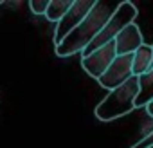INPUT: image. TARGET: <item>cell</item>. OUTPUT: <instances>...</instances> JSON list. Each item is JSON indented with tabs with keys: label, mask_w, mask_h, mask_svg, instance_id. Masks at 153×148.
I'll return each instance as SVG.
<instances>
[{
	"label": "cell",
	"mask_w": 153,
	"mask_h": 148,
	"mask_svg": "<svg viewBox=\"0 0 153 148\" xmlns=\"http://www.w3.org/2000/svg\"><path fill=\"white\" fill-rule=\"evenodd\" d=\"M117 2H105V0H96L94 7L85 16V20L76 27L68 36L63 38L61 43L56 45V54L59 58H68L76 52H83L92 40L101 33L105 24L110 20V16L117 11Z\"/></svg>",
	"instance_id": "1"
},
{
	"label": "cell",
	"mask_w": 153,
	"mask_h": 148,
	"mask_svg": "<svg viewBox=\"0 0 153 148\" xmlns=\"http://www.w3.org/2000/svg\"><path fill=\"white\" fill-rule=\"evenodd\" d=\"M139 94V78L131 76L121 87L110 90L106 98L96 107V117L99 121H114L130 114L135 108V99Z\"/></svg>",
	"instance_id": "2"
},
{
	"label": "cell",
	"mask_w": 153,
	"mask_h": 148,
	"mask_svg": "<svg viewBox=\"0 0 153 148\" xmlns=\"http://www.w3.org/2000/svg\"><path fill=\"white\" fill-rule=\"evenodd\" d=\"M135 18H137V7H135L131 2H121L119 7H117V11L110 16V20H108V22L105 24V27L101 29V33L92 40V43H90L81 54H83V56H88V54L94 52L96 49L106 45L108 42H114L115 36H117L124 27H128L130 24H135V22H133ZM83 56H81V58H83Z\"/></svg>",
	"instance_id": "3"
},
{
	"label": "cell",
	"mask_w": 153,
	"mask_h": 148,
	"mask_svg": "<svg viewBox=\"0 0 153 148\" xmlns=\"http://www.w3.org/2000/svg\"><path fill=\"white\" fill-rule=\"evenodd\" d=\"M94 4H96V0H74L72 7L65 13V16L56 25V31H54V43L56 45L61 43L65 36H68L76 27L85 20V16L90 13Z\"/></svg>",
	"instance_id": "4"
},
{
	"label": "cell",
	"mask_w": 153,
	"mask_h": 148,
	"mask_svg": "<svg viewBox=\"0 0 153 148\" xmlns=\"http://www.w3.org/2000/svg\"><path fill=\"white\" fill-rule=\"evenodd\" d=\"M131 65H133V54H123V56H115V60L112 61V65L108 67V70L97 80L101 87L114 90L117 87H121L126 80H130L131 74Z\"/></svg>",
	"instance_id": "5"
},
{
	"label": "cell",
	"mask_w": 153,
	"mask_h": 148,
	"mask_svg": "<svg viewBox=\"0 0 153 148\" xmlns=\"http://www.w3.org/2000/svg\"><path fill=\"white\" fill-rule=\"evenodd\" d=\"M115 56H117L115 54V43L108 42L106 45L96 49L88 56H83L81 58V67L87 70L88 76L99 80L103 74L108 70V67L112 65V61L115 60Z\"/></svg>",
	"instance_id": "6"
},
{
	"label": "cell",
	"mask_w": 153,
	"mask_h": 148,
	"mask_svg": "<svg viewBox=\"0 0 153 148\" xmlns=\"http://www.w3.org/2000/svg\"><path fill=\"white\" fill-rule=\"evenodd\" d=\"M115 43V54L117 56H123V54H133L142 43V34H140V29L135 25V24H130L128 27H124L114 40Z\"/></svg>",
	"instance_id": "7"
},
{
	"label": "cell",
	"mask_w": 153,
	"mask_h": 148,
	"mask_svg": "<svg viewBox=\"0 0 153 148\" xmlns=\"http://www.w3.org/2000/svg\"><path fill=\"white\" fill-rule=\"evenodd\" d=\"M153 67V49L148 43H142L135 52H133V65H131V74L133 76H142Z\"/></svg>",
	"instance_id": "8"
},
{
	"label": "cell",
	"mask_w": 153,
	"mask_h": 148,
	"mask_svg": "<svg viewBox=\"0 0 153 148\" xmlns=\"http://www.w3.org/2000/svg\"><path fill=\"white\" fill-rule=\"evenodd\" d=\"M153 99V67L139 76V94L135 99V108L146 107Z\"/></svg>",
	"instance_id": "9"
},
{
	"label": "cell",
	"mask_w": 153,
	"mask_h": 148,
	"mask_svg": "<svg viewBox=\"0 0 153 148\" xmlns=\"http://www.w3.org/2000/svg\"><path fill=\"white\" fill-rule=\"evenodd\" d=\"M70 7H72V0H51L45 16H47V20L58 24Z\"/></svg>",
	"instance_id": "10"
},
{
	"label": "cell",
	"mask_w": 153,
	"mask_h": 148,
	"mask_svg": "<svg viewBox=\"0 0 153 148\" xmlns=\"http://www.w3.org/2000/svg\"><path fill=\"white\" fill-rule=\"evenodd\" d=\"M51 0H31L29 2V9L33 11V15H45L47 7H49Z\"/></svg>",
	"instance_id": "11"
},
{
	"label": "cell",
	"mask_w": 153,
	"mask_h": 148,
	"mask_svg": "<svg viewBox=\"0 0 153 148\" xmlns=\"http://www.w3.org/2000/svg\"><path fill=\"white\" fill-rule=\"evenodd\" d=\"M148 146H153V130H151L144 139H140L137 144H133L131 148H148Z\"/></svg>",
	"instance_id": "12"
},
{
	"label": "cell",
	"mask_w": 153,
	"mask_h": 148,
	"mask_svg": "<svg viewBox=\"0 0 153 148\" xmlns=\"http://www.w3.org/2000/svg\"><path fill=\"white\" fill-rule=\"evenodd\" d=\"M146 110H148V114H149V116L153 117V99H151V101H149V103L146 105Z\"/></svg>",
	"instance_id": "13"
},
{
	"label": "cell",
	"mask_w": 153,
	"mask_h": 148,
	"mask_svg": "<svg viewBox=\"0 0 153 148\" xmlns=\"http://www.w3.org/2000/svg\"><path fill=\"white\" fill-rule=\"evenodd\" d=\"M151 49H153V43H151Z\"/></svg>",
	"instance_id": "14"
},
{
	"label": "cell",
	"mask_w": 153,
	"mask_h": 148,
	"mask_svg": "<svg viewBox=\"0 0 153 148\" xmlns=\"http://www.w3.org/2000/svg\"><path fill=\"white\" fill-rule=\"evenodd\" d=\"M148 148H153V146H148Z\"/></svg>",
	"instance_id": "15"
}]
</instances>
